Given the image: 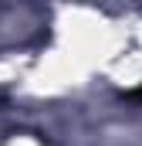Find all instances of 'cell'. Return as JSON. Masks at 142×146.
<instances>
[{"label":"cell","instance_id":"1","mask_svg":"<svg viewBox=\"0 0 142 146\" xmlns=\"http://www.w3.org/2000/svg\"><path fill=\"white\" fill-rule=\"evenodd\" d=\"M129 99H135V102H142V85H135V88L129 92Z\"/></svg>","mask_w":142,"mask_h":146}]
</instances>
